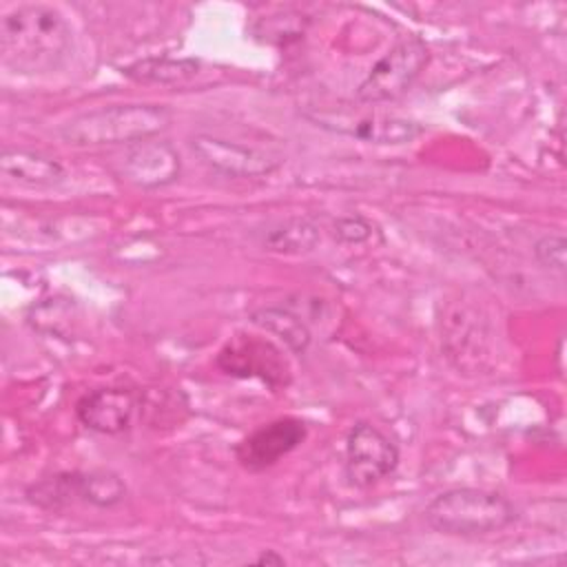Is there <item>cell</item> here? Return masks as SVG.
Here are the masks:
<instances>
[{"label":"cell","mask_w":567,"mask_h":567,"mask_svg":"<svg viewBox=\"0 0 567 567\" xmlns=\"http://www.w3.org/2000/svg\"><path fill=\"white\" fill-rule=\"evenodd\" d=\"M71 49V27L53 7L22 4L0 20L2 64L16 73L55 71Z\"/></svg>","instance_id":"cell-1"},{"label":"cell","mask_w":567,"mask_h":567,"mask_svg":"<svg viewBox=\"0 0 567 567\" xmlns=\"http://www.w3.org/2000/svg\"><path fill=\"white\" fill-rule=\"evenodd\" d=\"M171 122L159 104L128 102L80 113L60 126V137L73 146H128L155 137Z\"/></svg>","instance_id":"cell-2"},{"label":"cell","mask_w":567,"mask_h":567,"mask_svg":"<svg viewBox=\"0 0 567 567\" xmlns=\"http://www.w3.org/2000/svg\"><path fill=\"white\" fill-rule=\"evenodd\" d=\"M518 512L509 498L483 487H454L430 501L427 525L447 536H483L509 527Z\"/></svg>","instance_id":"cell-3"},{"label":"cell","mask_w":567,"mask_h":567,"mask_svg":"<svg viewBox=\"0 0 567 567\" xmlns=\"http://www.w3.org/2000/svg\"><path fill=\"white\" fill-rule=\"evenodd\" d=\"M427 62V47L421 38L408 35L396 42L383 58H379L357 89L363 104L392 102L401 97L419 78Z\"/></svg>","instance_id":"cell-4"},{"label":"cell","mask_w":567,"mask_h":567,"mask_svg":"<svg viewBox=\"0 0 567 567\" xmlns=\"http://www.w3.org/2000/svg\"><path fill=\"white\" fill-rule=\"evenodd\" d=\"M399 465V447L372 423H357L346 436V476L354 487H372Z\"/></svg>","instance_id":"cell-5"},{"label":"cell","mask_w":567,"mask_h":567,"mask_svg":"<svg viewBox=\"0 0 567 567\" xmlns=\"http://www.w3.org/2000/svg\"><path fill=\"white\" fill-rule=\"evenodd\" d=\"M190 151L199 157L202 164L226 177H264L277 171L284 162L279 153L239 144L210 133L193 135Z\"/></svg>","instance_id":"cell-6"},{"label":"cell","mask_w":567,"mask_h":567,"mask_svg":"<svg viewBox=\"0 0 567 567\" xmlns=\"http://www.w3.org/2000/svg\"><path fill=\"white\" fill-rule=\"evenodd\" d=\"M310 120L332 133L348 135L368 144L401 146L410 144L423 133V126L414 120L388 115V113H352V111H323L310 115Z\"/></svg>","instance_id":"cell-7"},{"label":"cell","mask_w":567,"mask_h":567,"mask_svg":"<svg viewBox=\"0 0 567 567\" xmlns=\"http://www.w3.org/2000/svg\"><path fill=\"white\" fill-rule=\"evenodd\" d=\"M182 159L177 148L166 140H142L124 146L117 159V175L140 188L168 186L179 177Z\"/></svg>","instance_id":"cell-8"},{"label":"cell","mask_w":567,"mask_h":567,"mask_svg":"<svg viewBox=\"0 0 567 567\" xmlns=\"http://www.w3.org/2000/svg\"><path fill=\"white\" fill-rule=\"evenodd\" d=\"M306 439V425L297 419H277L255 432H250L237 447V461L250 470L259 472L275 465L281 456L290 454Z\"/></svg>","instance_id":"cell-9"},{"label":"cell","mask_w":567,"mask_h":567,"mask_svg":"<svg viewBox=\"0 0 567 567\" xmlns=\"http://www.w3.org/2000/svg\"><path fill=\"white\" fill-rule=\"evenodd\" d=\"M135 396L124 388H100L78 401V419L93 432L120 434L131 427Z\"/></svg>","instance_id":"cell-10"},{"label":"cell","mask_w":567,"mask_h":567,"mask_svg":"<svg viewBox=\"0 0 567 567\" xmlns=\"http://www.w3.org/2000/svg\"><path fill=\"white\" fill-rule=\"evenodd\" d=\"M219 365L228 374L261 377L264 381H284L288 365L281 352L261 339H237L228 343L219 354Z\"/></svg>","instance_id":"cell-11"},{"label":"cell","mask_w":567,"mask_h":567,"mask_svg":"<svg viewBox=\"0 0 567 567\" xmlns=\"http://www.w3.org/2000/svg\"><path fill=\"white\" fill-rule=\"evenodd\" d=\"M0 171L24 186H55L66 177L64 166L55 157L29 148H4Z\"/></svg>","instance_id":"cell-12"},{"label":"cell","mask_w":567,"mask_h":567,"mask_svg":"<svg viewBox=\"0 0 567 567\" xmlns=\"http://www.w3.org/2000/svg\"><path fill=\"white\" fill-rule=\"evenodd\" d=\"M69 496L71 503L80 501L106 509L124 501L126 485L115 472L109 470L69 472Z\"/></svg>","instance_id":"cell-13"},{"label":"cell","mask_w":567,"mask_h":567,"mask_svg":"<svg viewBox=\"0 0 567 567\" xmlns=\"http://www.w3.org/2000/svg\"><path fill=\"white\" fill-rule=\"evenodd\" d=\"M250 321L261 328L268 334H275L279 341H284V346L288 350H292L295 354H303L312 341L308 326L301 321V317H297L295 312H290L288 308L281 306H266L252 312Z\"/></svg>","instance_id":"cell-14"},{"label":"cell","mask_w":567,"mask_h":567,"mask_svg":"<svg viewBox=\"0 0 567 567\" xmlns=\"http://www.w3.org/2000/svg\"><path fill=\"white\" fill-rule=\"evenodd\" d=\"M319 244V228L310 219H286L270 228L264 237V246L277 255H303Z\"/></svg>","instance_id":"cell-15"},{"label":"cell","mask_w":567,"mask_h":567,"mask_svg":"<svg viewBox=\"0 0 567 567\" xmlns=\"http://www.w3.org/2000/svg\"><path fill=\"white\" fill-rule=\"evenodd\" d=\"M199 64L188 58H148L140 60L124 69L126 75L140 82H159V84H182L197 73Z\"/></svg>","instance_id":"cell-16"},{"label":"cell","mask_w":567,"mask_h":567,"mask_svg":"<svg viewBox=\"0 0 567 567\" xmlns=\"http://www.w3.org/2000/svg\"><path fill=\"white\" fill-rule=\"evenodd\" d=\"M534 257L536 261L558 277L567 270V241L560 233H547L534 244Z\"/></svg>","instance_id":"cell-17"},{"label":"cell","mask_w":567,"mask_h":567,"mask_svg":"<svg viewBox=\"0 0 567 567\" xmlns=\"http://www.w3.org/2000/svg\"><path fill=\"white\" fill-rule=\"evenodd\" d=\"M334 239H339L341 244H363L370 239L372 235V224L368 219H363L361 215H348V217H339L334 221V230H332Z\"/></svg>","instance_id":"cell-18"},{"label":"cell","mask_w":567,"mask_h":567,"mask_svg":"<svg viewBox=\"0 0 567 567\" xmlns=\"http://www.w3.org/2000/svg\"><path fill=\"white\" fill-rule=\"evenodd\" d=\"M257 563H259V565H284L286 558L279 556V554H275L272 549H268V551H264V554L257 558Z\"/></svg>","instance_id":"cell-19"}]
</instances>
